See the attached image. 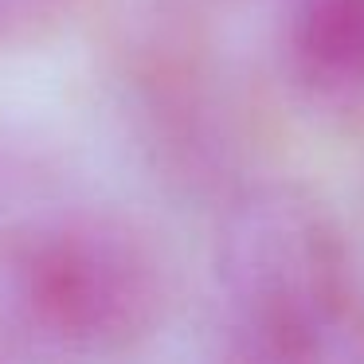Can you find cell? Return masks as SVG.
Listing matches in <instances>:
<instances>
[{"instance_id":"1","label":"cell","mask_w":364,"mask_h":364,"mask_svg":"<svg viewBox=\"0 0 364 364\" xmlns=\"http://www.w3.org/2000/svg\"><path fill=\"white\" fill-rule=\"evenodd\" d=\"M215 262L243 364H364L348 247L314 192L298 184L239 192Z\"/></svg>"},{"instance_id":"2","label":"cell","mask_w":364,"mask_h":364,"mask_svg":"<svg viewBox=\"0 0 364 364\" xmlns=\"http://www.w3.org/2000/svg\"><path fill=\"white\" fill-rule=\"evenodd\" d=\"M20 309L75 353H122L149 337L165 309V267L141 228L110 212H32L0 231Z\"/></svg>"},{"instance_id":"4","label":"cell","mask_w":364,"mask_h":364,"mask_svg":"<svg viewBox=\"0 0 364 364\" xmlns=\"http://www.w3.org/2000/svg\"><path fill=\"white\" fill-rule=\"evenodd\" d=\"M82 0H0V55L24 51L63 32Z\"/></svg>"},{"instance_id":"5","label":"cell","mask_w":364,"mask_h":364,"mask_svg":"<svg viewBox=\"0 0 364 364\" xmlns=\"http://www.w3.org/2000/svg\"><path fill=\"white\" fill-rule=\"evenodd\" d=\"M181 4H215V0H181Z\"/></svg>"},{"instance_id":"3","label":"cell","mask_w":364,"mask_h":364,"mask_svg":"<svg viewBox=\"0 0 364 364\" xmlns=\"http://www.w3.org/2000/svg\"><path fill=\"white\" fill-rule=\"evenodd\" d=\"M278 43L309 98L364 102V0H278Z\"/></svg>"}]
</instances>
